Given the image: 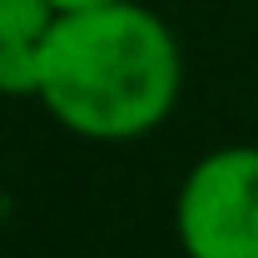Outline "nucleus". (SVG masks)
<instances>
[{
    "instance_id": "3",
    "label": "nucleus",
    "mask_w": 258,
    "mask_h": 258,
    "mask_svg": "<svg viewBox=\"0 0 258 258\" xmlns=\"http://www.w3.org/2000/svg\"><path fill=\"white\" fill-rule=\"evenodd\" d=\"M40 40L0 45V95L5 99H40Z\"/></svg>"
},
{
    "instance_id": "1",
    "label": "nucleus",
    "mask_w": 258,
    "mask_h": 258,
    "mask_svg": "<svg viewBox=\"0 0 258 258\" xmlns=\"http://www.w3.org/2000/svg\"><path fill=\"white\" fill-rule=\"evenodd\" d=\"M40 104L90 144H134L174 114L184 50L169 20L139 0L55 10L40 35Z\"/></svg>"
},
{
    "instance_id": "2",
    "label": "nucleus",
    "mask_w": 258,
    "mask_h": 258,
    "mask_svg": "<svg viewBox=\"0 0 258 258\" xmlns=\"http://www.w3.org/2000/svg\"><path fill=\"white\" fill-rule=\"evenodd\" d=\"M174 238L184 258H258V144H224L189 164Z\"/></svg>"
},
{
    "instance_id": "4",
    "label": "nucleus",
    "mask_w": 258,
    "mask_h": 258,
    "mask_svg": "<svg viewBox=\"0 0 258 258\" xmlns=\"http://www.w3.org/2000/svg\"><path fill=\"white\" fill-rule=\"evenodd\" d=\"M55 20V0H0V45L40 40Z\"/></svg>"
},
{
    "instance_id": "5",
    "label": "nucleus",
    "mask_w": 258,
    "mask_h": 258,
    "mask_svg": "<svg viewBox=\"0 0 258 258\" xmlns=\"http://www.w3.org/2000/svg\"><path fill=\"white\" fill-rule=\"evenodd\" d=\"M85 5H109V0H55V10H85Z\"/></svg>"
}]
</instances>
